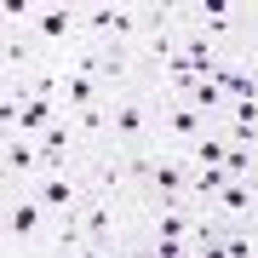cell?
<instances>
[{
    "label": "cell",
    "mask_w": 258,
    "mask_h": 258,
    "mask_svg": "<svg viewBox=\"0 0 258 258\" xmlns=\"http://www.w3.org/2000/svg\"><path fill=\"white\" fill-rule=\"evenodd\" d=\"M109 120H115V149H126V155L149 149V144H155V120H161L155 86H126V92H109Z\"/></svg>",
    "instance_id": "6da1fadb"
},
{
    "label": "cell",
    "mask_w": 258,
    "mask_h": 258,
    "mask_svg": "<svg viewBox=\"0 0 258 258\" xmlns=\"http://www.w3.org/2000/svg\"><path fill=\"white\" fill-rule=\"evenodd\" d=\"M81 184H86V201L138 207V172H132L126 149H92V155L81 161Z\"/></svg>",
    "instance_id": "7a4b0ae2"
},
{
    "label": "cell",
    "mask_w": 258,
    "mask_h": 258,
    "mask_svg": "<svg viewBox=\"0 0 258 258\" xmlns=\"http://www.w3.org/2000/svg\"><path fill=\"white\" fill-rule=\"evenodd\" d=\"M0 230H6V241H0V247H12V252H35V247H46L52 212L40 207L35 189H6V218H0Z\"/></svg>",
    "instance_id": "3957f363"
},
{
    "label": "cell",
    "mask_w": 258,
    "mask_h": 258,
    "mask_svg": "<svg viewBox=\"0 0 258 258\" xmlns=\"http://www.w3.org/2000/svg\"><path fill=\"white\" fill-rule=\"evenodd\" d=\"M29 35H35V46L46 57H63L69 46H81V6L75 0H35Z\"/></svg>",
    "instance_id": "277c9868"
},
{
    "label": "cell",
    "mask_w": 258,
    "mask_h": 258,
    "mask_svg": "<svg viewBox=\"0 0 258 258\" xmlns=\"http://www.w3.org/2000/svg\"><path fill=\"white\" fill-rule=\"evenodd\" d=\"M161 98V120H155V149H172V155H189L195 149V138H201L207 126H218V120H207L195 103H184V98H166V92H155Z\"/></svg>",
    "instance_id": "5b68a950"
},
{
    "label": "cell",
    "mask_w": 258,
    "mask_h": 258,
    "mask_svg": "<svg viewBox=\"0 0 258 258\" xmlns=\"http://www.w3.org/2000/svg\"><path fill=\"white\" fill-rule=\"evenodd\" d=\"M81 230L98 247H120L126 235H138V207H115V201H86L81 207Z\"/></svg>",
    "instance_id": "8992f818"
},
{
    "label": "cell",
    "mask_w": 258,
    "mask_h": 258,
    "mask_svg": "<svg viewBox=\"0 0 258 258\" xmlns=\"http://www.w3.org/2000/svg\"><path fill=\"white\" fill-rule=\"evenodd\" d=\"M138 230H144L149 241H189V235H195V201L178 195V201L138 207Z\"/></svg>",
    "instance_id": "52a82bcc"
},
{
    "label": "cell",
    "mask_w": 258,
    "mask_h": 258,
    "mask_svg": "<svg viewBox=\"0 0 258 258\" xmlns=\"http://www.w3.org/2000/svg\"><path fill=\"white\" fill-rule=\"evenodd\" d=\"M40 172H46V161H40L35 138L6 132V138H0V184H6V189H35Z\"/></svg>",
    "instance_id": "ba28073f"
},
{
    "label": "cell",
    "mask_w": 258,
    "mask_h": 258,
    "mask_svg": "<svg viewBox=\"0 0 258 258\" xmlns=\"http://www.w3.org/2000/svg\"><path fill=\"white\" fill-rule=\"evenodd\" d=\"M46 63H52V57L35 46L29 29H23V35H0V81H6V86H29Z\"/></svg>",
    "instance_id": "9c48e42d"
},
{
    "label": "cell",
    "mask_w": 258,
    "mask_h": 258,
    "mask_svg": "<svg viewBox=\"0 0 258 258\" xmlns=\"http://www.w3.org/2000/svg\"><path fill=\"white\" fill-rule=\"evenodd\" d=\"M35 195H40V207H46L52 218H75V212L86 207L81 172H40V178H35Z\"/></svg>",
    "instance_id": "30bf717a"
},
{
    "label": "cell",
    "mask_w": 258,
    "mask_h": 258,
    "mask_svg": "<svg viewBox=\"0 0 258 258\" xmlns=\"http://www.w3.org/2000/svg\"><path fill=\"white\" fill-rule=\"evenodd\" d=\"M35 149H40V161H46V172H81V161H86V149H81V138H75L69 115L57 120L52 132H40Z\"/></svg>",
    "instance_id": "8fae6325"
},
{
    "label": "cell",
    "mask_w": 258,
    "mask_h": 258,
    "mask_svg": "<svg viewBox=\"0 0 258 258\" xmlns=\"http://www.w3.org/2000/svg\"><path fill=\"white\" fill-rule=\"evenodd\" d=\"M207 212L224 224V230H235V224H258V201H252L247 178H230V184H224V189L207 201Z\"/></svg>",
    "instance_id": "7c38bea8"
},
{
    "label": "cell",
    "mask_w": 258,
    "mask_h": 258,
    "mask_svg": "<svg viewBox=\"0 0 258 258\" xmlns=\"http://www.w3.org/2000/svg\"><path fill=\"white\" fill-rule=\"evenodd\" d=\"M109 98L98 81H86V75H69V86H63V115L75 120V115H86V109H98V103Z\"/></svg>",
    "instance_id": "4fadbf2b"
},
{
    "label": "cell",
    "mask_w": 258,
    "mask_h": 258,
    "mask_svg": "<svg viewBox=\"0 0 258 258\" xmlns=\"http://www.w3.org/2000/svg\"><path fill=\"white\" fill-rule=\"evenodd\" d=\"M81 247H86L81 212H75V218H52V230H46V252H57V258H75Z\"/></svg>",
    "instance_id": "5bb4252c"
},
{
    "label": "cell",
    "mask_w": 258,
    "mask_h": 258,
    "mask_svg": "<svg viewBox=\"0 0 258 258\" xmlns=\"http://www.w3.org/2000/svg\"><path fill=\"white\" fill-rule=\"evenodd\" d=\"M224 155H230V132H224V126H207L184 161H189V166H224Z\"/></svg>",
    "instance_id": "9a60e30c"
},
{
    "label": "cell",
    "mask_w": 258,
    "mask_h": 258,
    "mask_svg": "<svg viewBox=\"0 0 258 258\" xmlns=\"http://www.w3.org/2000/svg\"><path fill=\"white\" fill-rule=\"evenodd\" d=\"M224 184H230V172H224V166H189V189H184V195H189L195 207H207Z\"/></svg>",
    "instance_id": "2e32d148"
},
{
    "label": "cell",
    "mask_w": 258,
    "mask_h": 258,
    "mask_svg": "<svg viewBox=\"0 0 258 258\" xmlns=\"http://www.w3.org/2000/svg\"><path fill=\"white\" fill-rule=\"evenodd\" d=\"M184 103H195V109H201L207 120H224V109H230V98L218 92V81H195V92H189Z\"/></svg>",
    "instance_id": "e0dca14e"
},
{
    "label": "cell",
    "mask_w": 258,
    "mask_h": 258,
    "mask_svg": "<svg viewBox=\"0 0 258 258\" xmlns=\"http://www.w3.org/2000/svg\"><path fill=\"white\" fill-rule=\"evenodd\" d=\"M224 258H258V224H235V230H224Z\"/></svg>",
    "instance_id": "ac0fdd59"
},
{
    "label": "cell",
    "mask_w": 258,
    "mask_h": 258,
    "mask_svg": "<svg viewBox=\"0 0 258 258\" xmlns=\"http://www.w3.org/2000/svg\"><path fill=\"white\" fill-rule=\"evenodd\" d=\"M252 166H258V149H252V144H230V155H224V172H230V178H247Z\"/></svg>",
    "instance_id": "d6986e66"
},
{
    "label": "cell",
    "mask_w": 258,
    "mask_h": 258,
    "mask_svg": "<svg viewBox=\"0 0 258 258\" xmlns=\"http://www.w3.org/2000/svg\"><path fill=\"white\" fill-rule=\"evenodd\" d=\"M120 258H155L149 235H144V230H138V235H126V241H120Z\"/></svg>",
    "instance_id": "ffe728a7"
},
{
    "label": "cell",
    "mask_w": 258,
    "mask_h": 258,
    "mask_svg": "<svg viewBox=\"0 0 258 258\" xmlns=\"http://www.w3.org/2000/svg\"><path fill=\"white\" fill-rule=\"evenodd\" d=\"M75 258H120V247H98V241H86V247L75 252Z\"/></svg>",
    "instance_id": "44dd1931"
},
{
    "label": "cell",
    "mask_w": 258,
    "mask_h": 258,
    "mask_svg": "<svg viewBox=\"0 0 258 258\" xmlns=\"http://www.w3.org/2000/svg\"><path fill=\"white\" fill-rule=\"evenodd\" d=\"M247 57H258V12H252V35H247V46H241Z\"/></svg>",
    "instance_id": "7402d4cb"
},
{
    "label": "cell",
    "mask_w": 258,
    "mask_h": 258,
    "mask_svg": "<svg viewBox=\"0 0 258 258\" xmlns=\"http://www.w3.org/2000/svg\"><path fill=\"white\" fill-rule=\"evenodd\" d=\"M247 189H252V201H258V166H252V172H247Z\"/></svg>",
    "instance_id": "603a6c76"
},
{
    "label": "cell",
    "mask_w": 258,
    "mask_h": 258,
    "mask_svg": "<svg viewBox=\"0 0 258 258\" xmlns=\"http://www.w3.org/2000/svg\"><path fill=\"white\" fill-rule=\"evenodd\" d=\"M23 258H57V252H46V247H35V252H23Z\"/></svg>",
    "instance_id": "cb8c5ba5"
},
{
    "label": "cell",
    "mask_w": 258,
    "mask_h": 258,
    "mask_svg": "<svg viewBox=\"0 0 258 258\" xmlns=\"http://www.w3.org/2000/svg\"><path fill=\"white\" fill-rule=\"evenodd\" d=\"M0 258H23V252H12V247H0Z\"/></svg>",
    "instance_id": "d4e9b609"
},
{
    "label": "cell",
    "mask_w": 258,
    "mask_h": 258,
    "mask_svg": "<svg viewBox=\"0 0 258 258\" xmlns=\"http://www.w3.org/2000/svg\"><path fill=\"white\" fill-rule=\"evenodd\" d=\"M252 149H258V132H252Z\"/></svg>",
    "instance_id": "484cf974"
}]
</instances>
